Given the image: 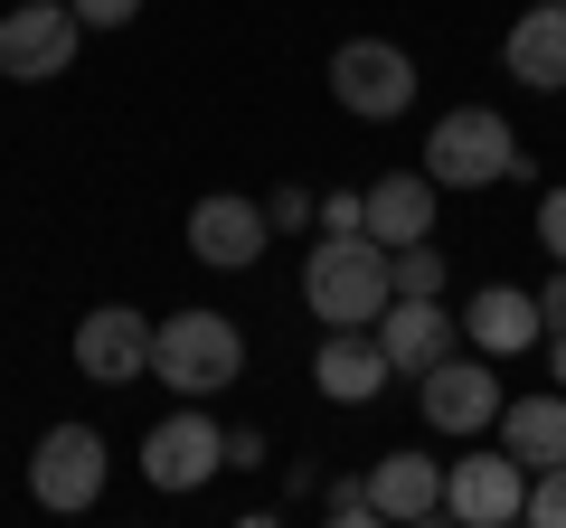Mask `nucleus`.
Here are the masks:
<instances>
[{
	"mask_svg": "<svg viewBox=\"0 0 566 528\" xmlns=\"http://www.w3.org/2000/svg\"><path fill=\"white\" fill-rule=\"evenodd\" d=\"M151 378L170 387V397H227V387L245 378V330L227 321V311H170L161 330H151Z\"/></svg>",
	"mask_w": 566,
	"mask_h": 528,
	"instance_id": "f03ea898",
	"label": "nucleus"
},
{
	"mask_svg": "<svg viewBox=\"0 0 566 528\" xmlns=\"http://www.w3.org/2000/svg\"><path fill=\"white\" fill-rule=\"evenodd\" d=\"M538 321H547V330H566V264L547 274V293H538Z\"/></svg>",
	"mask_w": 566,
	"mask_h": 528,
	"instance_id": "bb28decb",
	"label": "nucleus"
},
{
	"mask_svg": "<svg viewBox=\"0 0 566 528\" xmlns=\"http://www.w3.org/2000/svg\"><path fill=\"white\" fill-rule=\"evenodd\" d=\"M66 10H76L85 29H133L142 20V0H66Z\"/></svg>",
	"mask_w": 566,
	"mask_h": 528,
	"instance_id": "5701e85b",
	"label": "nucleus"
},
{
	"mask_svg": "<svg viewBox=\"0 0 566 528\" xmlns=\"http://www.w3.org/2000/svg\"><path fill=\"white\" fill-rule=\"evenodd\" d=\"M520 509H528V463H510V444L444 463V519H463V528H510Z\"/></svg>",
	"mask_w": 566,
	"mask_h": 528,
	"instance_id": "6e6552de",
	"label": "nucleus"
},
{
	"mask_svg": "<svg viewBox=\"0 0 566 528\" xmlns=\"http://www.w3.org/2000/svg\"><path fill=\"white\" fill-rule=\"evenodd\" d=\"M264 236H274L264 199H237V189H208V199L189 208V255H199V264H218V274H245V264L264 255Z\"/></svg>",
	"mask_w": 566,
	"mask_h": 528,
	"instance_id": "f8f14e48",
	"label": "nucleus"
},
{
	"mask_svg": "<svg viewBox=\"0 0 566 528\" xmlns=\"http://www.w3.org/2000/svg\"><path fill=\"white\" fill-rule=\"evenodd\" d=\"M387 378H397V368H387L378 330H322V349H312V387H322L331 406H368Z\"/></svg>",
	"mask_w": 566,
	"mask_h": 528,
	"instance_id": "2eb2a0df",
	"label": "nucleus"
},
{
	"mask_svg": "<svg viewBox=\"0 0 566 528\" xmlns=\"http://www.w3.org/2000/svg\"><path fill=\"white\" fill-rule=\"evenodd\" d=\"M463 340L482 349V359H520V349H538V340H547L538 293H520V284H482V293L463 303Z\"/></svg>",
	"mask_w": 566,
	"mask_h": 528,
	"instance_id": "4468645a",
	"label": "nucleus"
},
{
	"mask_svg": "<svg viewBox=\"0 0 566 528\" xmlns=\"http://www.w3.org/2000/svg\"><path fill=\"white\" fill-rule=\"evenodd\" d=\"M264 218H274L283 236H293V226H312V218H322V199H312V189H293V180H283L274 199H264Z\"/></svg>",
	"mask_w": 566,
	"mask_h": 528,
	"instance_id": "4be33fe9",
	"label": "nucleus"
},
{
	"mask_svg": "<svg viewBox=\"0 0 566 528\" xmlns=\"http://www.w3.org/2000/svg\"><path fill=\"white\" fill-rule=\"evenodd\" d=\"M368 500H378V519H406V528L444 519V463L434 453H378L368 463Z\"/></svg>",
	"mask_w": 566,
	"mask_h": 528,
	"instance_id": "dca6fc26",
	"label": "nucleus"
},
{
	"mask_svg": "<svg viewBox=\"0 0 566 528\" xmlns=\"http://www.w3.org/2000/svg\"><path fill=\"white\" fill-rule=\"evenodd\" d=\"M538 245L566 264V189H547V199H538Z\"/></svg>",
	"mask_w": 566,
	"mask_h": 528,
	"instance_id": "b1692460",
	"label": "nucleus"
},
{
	"mask_svg": "<svg viewBox=\"0 0 566 528\" xmlns=\"http://www.w3.org/2000/svg\"><path fill=\"white\" fill-rule=\"evenodd\" d=\"M424 397V425L434 434H491L501 425V378H491V359H434L416 378Z\"/></svg>",
	"mask_w": 566,
	"mask_h": 528,
	"instance_id": "9b49d317",
	"label": "nucleus"
},
{
	"mask_svg": "<svg viewBox=\"0 0 566 528\" xmlns=\"http://www.w3.org/2000/svg\"><path fill=\"white\" fill-rule=\"evenodd\" d=\"M331 95L359 123H397L416 104V57L397 39H349V47H331Z\"/></svg>",
	"mask_w": 566,
	"mask_h": 528,
	"instance_id": "423d86ee",
	"label": "nucleus"
},
{
	"mask_svg": "<svg viewBox=\"0 0 566 528\" xmlns=\"http://www.w3.org/2000/svg\"><path fill=\"white\" fill-rule=\"evenodd\" d=\"M501 434H510V463H528V472L566 463V387L510 397V406H501Z\"/></svg>",
	"mask_w": 566,
	"mask_h": 528,
	"instance_id": "a211bd4d",
	"label": "nucleus"
},
{
	"mask_svg": "<svg viewBox=\"0 0 566 528\" xmlns=\"http://www.w3.org/2000/svg\"><path fill=\"white\" fill-rule=\"evenodd\" d=\"M387 264H397V293H444V245H434V236L397 245Z\"/></svg>",
	"mask_w": 566,
	"mask_h": 528,
	"instance_id": "6ab92c4d",
	"label": "nucleus"
},
{
	"mask_svg": "<svg viewBox=\"0 0 566 528\" xmlns=\"http://www.w3.org/2000/svg\"><path fill=\"white\" fill-rule=\"evenodd\" d=\"M104 434L95 425H48L39 444H29V500L57 509V519H76V509L104 500Z\"/></svg>",
	"mask_w": 566,
	"mask_h": 528,
	"instance_id": "39448f33",
	"label": "nucleus"
},
{
	"mask_svg": "<svg viewBox=\"0 0 566 528\" xmlns=\"http://www.w3.org/2000/svg\"><path fill=\"white\" fill-rule=\"evenodd\" d=\"M520 519H538V528H566V463L528 472V509H520Z\"/></svg>",
	"mask_w": 566,
	"mask_h": 528,
	"instance_id": "aec40b11",
	"label": "nucleus"
},
{
	"mask_svg": "<svg viewBox=\"0 0 566 528\" xmlns=\"http://www.w3.org/2000/svg\"><path fill=\"white\" fill-rule=\"evenodd\" d=\"M322 509H331L340 528H378V500H368V482H331V490H322Z\"/></svg>",
	"mask_w": 566,
	"mask_h": 528,
	"instance_id": "412c9836",
	"label": "nucleus"
},
{
	"mask_svg": "<svg viewBox=\"0 0 566 528\" xmlns=\"http://www.w3.org/2000/svg\"><path fill=\"white\" fill-rule=\"evenodd\" d=\"M501 66H510L520 85H538V95H557V85H566V0H538V10L510 20Z\"/></svg>",
	"mask_w": 566,
	"mask_h": 528,
	"instance_id": "f3484780",
	"label": "nucleus"
},
{
	"mask_svg": "<svg viewBox=\"0 0 566 528\" xmlns=\"http://www.w3.org/2000/svg\"><path fill=\"white\" fill-rule=\"evenodd\" d=\"M151 311H133V303H95L76 321V368L95 387H133V378H151Z\"/></svg>",
	"mask_w": 566,
	"mask_h": 528,
	"instance_id": "1a4fd4ad",
	"label": "nucleus"
},
{
	"mask_svg": "<svg viewBox=\"0 0 566 528\" xmlns=\"http://www.w3.org/2000/svg\"><path fill=\"white\" fill-rule=\"evenodd\" d=\"M547 368H557V387H566V330H547Z\"/></svg>",
	"mask_w": 566,
	"mask_h": 528,
	"instance_id": "cd10ccee",
	"label": "nucleus"
},
{
	"mask_svg": "<svg viewBox=\"0 0 566 528\" xmlns=\"http://www.w3.org/2000/svg\"><path fill=\"white\" fill-rule=\"evenodd\" d=\"M322 226H331V236H349V226H359V189H331V199H322Z\"/></svg>",
	"mask_w": 566,
	"mask_h": 528,
	"instance_id": "a878e982",
	"label": "nucleus"
},
{
	"mask_svg": "<svg viewBox=\"0 0 566 528\" xmlns=\"http://www.w3.org/2000/svg\"><path fill=\"white\" fill-rule=\"evenodd\" d=\"M218 472H227V425L199 397H180L161 425L142 434V482L151 490H199V482H218Z\"/></svg>",
	"mask_w": 566,
	"mask_h": 528,
	"instance_id": "20e7f679",
	"label": "nucleus"
},
{
	"mask_svg": "<svg viewBox=\"0 0 566 528\" xmlns=\"http://www.w3.org/2000/svg\"><path fill=\"white\" fill-rule=\"evenodd\" d=\"M76 47H85L76 10H66V0H29V10L0 20V76L10 85H57L66 66H76Z\"/></svg>",
	"mask_w": 566,
	"mask_h": 528,
	"instance_id": "0eeeda50",
	"label": "nucleus"
},
{
	"mask_svg": "<svg viewBox=\"0 0 566 528\" xmlns=\"http://www.w3.org/2000/svg\"><path fill=\"white\" fill-rule=\"evenodd\" d=\"M303 303L322 311V330H368L387 303H397V264H387L378 236H322L303 255Z\"/></svg>",
	"mask_w": 566,
	"mask_h": 528,
	"instance_id": "f257e3e1",
	"label": "nucleus"
},
{
	"mask_svg": "<svg viewBox=\"0 0 566 528\" xmlns=\"http://www.w3.org/2000/svg\"><path fill=\"white\" fill-rule=\"evenodd\" d=\"M359 236H378L387 255L416 245V236H434V180H424V170H387V180H368L359 189Z\"/></svg>",
	"mask_w": 566,
	"mask_h": 528,
	"instance_id": "ddd939ff",
	"label": "nucleus"
},
{
	"mask_svg": "<svg viewBox=\"0 0 566 528\" xmlns=\"http://www.w3.org/2000/svg\"><path fill=\"white\" fill-rule=\"evenodd\" d=\"M264 463V434L255 425H227V472H255Z\"/></svg>",
	"mask_w": 566,
	"mask_h": 528,
	"instance_id": "393cba45",
	"label": "nucleus"
},
{
	"mask_svg": "<svg viewBox=\"0 0 566 528\" xmlns=\"http://www.w3.org/2000/svg\"><path fill=\"white\" fill-rule=\"evenodd\" d=\"M368 330H378V349H387V368H397V378H424L434 359H453L463 311H444V293H397Z\"/></svg>",
	"mask_w": 566,
	"mask_h": 528,
	"instance_id": "9d476101",
	"label": "nucleus"
},
{
	"mask_svg": "<svg viewBox=\"0 0 566 528\" xmlns=\"http://www.w3.org/2000/svg\"><path fill=\"white\" fill-rule=\"evenodd\" d=\"M520 170H528V151L510 133V114H491V104H453L434 123V142H424V180L434 189H501Z\"/></svg>",
	"mask_w": 566,
	"mask_h": 528,
	"instance_id": "7ed1b4c3",
	"label": "nucleus"
}]
</instances>
